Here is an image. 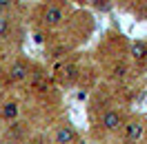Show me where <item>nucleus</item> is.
<instances>
[{
  "instance_id": "f257e3e1",
  "label": "nucleus",
  "mask_w": 147,
  "mask_h": 144,
  "mask_svg": "<svg viewBox=\"0 0 147 144\" xmlns=\"http://www.w3.org/2000/svg\"><path fill=\"white\" fill-rule=\"evenodd\" d=\"M27 140H29V124L22 122V120L11 122L2 133V142L5 144H27Z\"/></svg>"
},
{
  "instance_id": "f03ea898",
  "label": "nucleus",
  "mask_w": 147,
  "mask_h": 144,
  "mask_svg": "<svg viewBox=\"0 0 147 144\" xmlns=\"http://www.w3.org/2000/svg\"><path fill=\"white\" fill-rule=\"evenodd\" d=\"M40 22H42L47 29L60 27V25L65 22V11H63V7H60V5H56V2L45 5L42 11H40Z\"/></svg>"
},
{
  "instance_id": "7ed1b4c3",
  "label": "nucleus",
  "mask_w": 147,
  "mask_h": 144,
  "mask_svg": "<svg viewBox=\"0 0 147 144\" xmlns=\"http://www.w3.org/2000/svg\"><path fill=\"white\" fill-rule=\"evenodd\" d=\"M123 126H125V117H123V113H120L118 109H107V111H102L100 129L105 133H118Z\"/></svg>"
},
{
  "instance_id": "20e7f679",
  "label": "nucleus",
  "mask_w": 147,
  "mask_h": 144,
  "mask_svg": "<svg viewBox=\"0 0 147 144\" xmlns=\"http://www.w3.org/2000/svg\"><path fill=\"white\" fill-rule=\"evenodd\" d=\"M80 135L71 122H60L54 129V144H78Z\"/></svg>"
},
{
  "instance_id": "39448f33",
  "label": "nucleus",
  "mask_w": 147,
  "mask_h": 144,
  "mask_svg": "<svg viewBox=\"0 0 147 144\" xmlns=\"http://www.w3.org/2000/svg\"><path fill=\"white\" fill-rule=\"evenodd\" d=\"M123 135H125V142L127 144H138L145 135V122L140 117H129L125 120V126H123Z\"/></svg>"
},
{
  "instance_id": "423d86ee",
  "label": "nucleus",
  "mask_w": 147,
  "mask_h": 144,
  "mask_svg": "<svg viewBox=\"0 0 147 144\" xmlns=\"http://www.w3.org/2000/svg\"><path fill=\"white\" fill-rule=\"evenodd\" d=\"M7 75H9V82H16V84L29 80V78H31V64H29V60H25V58H16V60L9 64Z\"/></svg>"
},
{
  "instance_id": "0eeeda50",
  "label": "nucleus",
  "mask_w": 147,
  "mask_h": 144,
  "mask_svg": "<svg viewBox=\"0 0 147 144\" xmlns=\"http://www.w3.org/2000/svg\"><path fill=\"white\" fill-rule=\"evenodd\" d=\"M0 120L7 122V124L20 120V102L18 100H7V102L0 104Z\"/></svg>"
},
{
  "instance_id": "6e6552de",
  "label": "nucleus",
  "mask_w": 147,
  "mask_h": 144,
  "mask_svg": "<svg viewBox=\"0 0 147 144\" xmlns=\"http://www.w3.org/2000/svg\"><path fill=\"white\" fill-rule=\"evenodd\" d=\"M129 53H131L134 60H145L147 58V42L145 40H134L129 45Z\"/></svg>"
},
{
  "instance_id": "1a4fd4ad",
  "label": "nucleus",
  "mask_w": 147,
  "mask_h": 144,
  "mask_svg": "<svg viewBox=\"0 0 147 144\" xmlns=\"http://www.w3.org/2000/svg\"><path fill=\"white\" fill-rule=\"evenodd\" d=\"M29 87H31V91H45V89H47L45 73H40V71H31V78H29Z\"/></svg>"
},
{
  "instance_id": "9d476101",
  "label": "nucleus",
  "mask_w": 147,
  "mask_h": 144,
  "mask_svg": "<svg viewBox=\"0 0 147 144\" xmlns=\"http://www.w3.org/2000/svg\"><path fill=\"white\" fill-rule=\"evenodd\" d=\"M127 73H129V67H127L125 62H116L114 67H111V75H114L116 80H123Z\"/></svg>"
},
{
  "instance_id": "9b49d317",
  "label": "nucleus",
  "mask_w": 147,
  "mask_h": 144,
  "mask_svg": "<svg viewBox=\"0 0 147 144\" xmlns=\"http://www.w3.org/2000/svg\"><path fill=\"white\" fill-rule=\"evenodd\" d=\"M76 75H78V67H76V64H67V67H65V80L76 82Z\"/></svg>"
},
{
  "instance_id": "f8f14e48",
  "label": "nucleus",
  "mask_w": 147,
  "mask_h": 144,
  "mask_svg": "<svg viewBox=\"0 0 147 144\" xmlns=\"http://www.w3.org/2000/svg\"><path fill=\"white\" fill-rule=\"evenodd\" d=\"M9 27H11L9 18H7L5 13H0V38H5L7 33H9Z\"/></svg>"
},
{
  "instance_id": "ddd939ff",
  "label": "nucleus",
  "mask_w": 147,
  "mask_h": 144,
  "mask_svg": "<svg viewBox=\"0 0 147 144\" xmlns=\"http://www.w3.org/2000/svg\"><path fill=\"white\" fill-rule=\"evenodd\" d=\"M94 5H96V9H100V11H107L111 7L109 0H94Z\"/></svg>"
},
{
  "instance_id": "4468645a",
  "label": "nucleus",
  "mask_w": 147,
  "mask_h": 144,
  "mask_svg": "<svg viewBox=\"0 0 147 144\" xmlns=\"http://www.w3.org/2000/svg\"><path fill=\"white\" fill-rule=\"evenodd\" d=\"M13 2H16V0H0V13H2V11H7V9H11V7H13Z\"/></svg>"
},
{
  "instance_id": "2eb2a0df",
  "label": "nucleus",
  "mask_w": 147,
  "mask_h": 144,
  "mask_svg": "<svg viewBox=\"0 0 147 144\" xmlns=\"http://www.w3.org/2000/svg\"><path fill=\"white\" fill-rule=\"evenodd\" d=\"M27 144H45V140L36 135V137H29V140H27Z\"/></svg>"
},
{
  "instance_id": "dca6fc26",
  "label": "nucleus",
  "mask_w": 147,
  "mask_h": 144,
  "mask_svg": "<svg viewBox=\"0 0 147 144\" xmlns=\"http://www.w3.org/2000/svg\"><path fill=\"white\" fill-rule=\"evenodd\" d=\"M34 40H36V42H42L45 38H42V33H36V36H34Z\"/></svg>"
},
{
  "instance_id": "f3484780",
  "label": "nucleus",
  "mask_w": 147,
  "mask_h": 144,
  "mask_svg": "<svg viewBox=\"0 0 147 144\" xmlns=\"http://www.w3.org/2000/svg\"><path fill=\"white\" fill-rule=\"evenodd\" d=\"M69 2H83V0H69Z\"/></svg>"
},
{
  "instance_id": "a211bd4d",
  "label": "nucleus",
  "mask_w": 147,
  "mask_h": 144,
  "mask_svg": "<svg viewBox=\"0 0 147 144\" xmlns=\"http://www.w3.org/2000/svg\"><path fill=\"white\" fill-rule=\"evenodd\" d=\"M78 144H87V142H83V140H80V142H78Z\"/></svg>"
},
{
  "instance_id": "6ab92c4d",
  "label": "nucleus",
  "mask_w": 147,
  "mask_h": 144,
  "mask_svg": "<svg viewBox=\"0 0 147 144\" xmlns=\"http://www.w3.org/2000/svg\"><path fill=\"white\" fill-rule=\"evenodd\" d=\"M0 142H2V135H0Z\"/></svg>"
}]
</instances>
